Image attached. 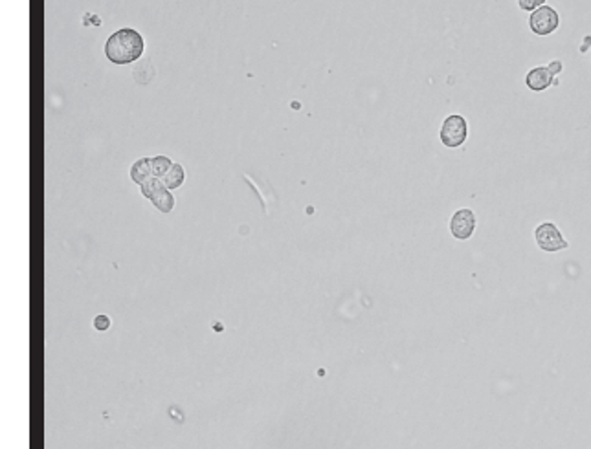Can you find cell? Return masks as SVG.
Wrapping results in <instances>:
<instances>
[{"label": "cell", "instance_id": "8", "mask_svg": "<svg viewBox=\"0 0 591 449\" xmlns=\"http://www.w3.org/2000/svg\"><path fill=\"white\" fill-rule=\"evenodd\" d=\"M164 184H166V187L169 191L173 189H178V187L186 182V169L180 165V163H173V167L169 169V172H167L164 178Z\"/></svg>", "mask_w": 591, "mask_h": 449}, {"label": "cell", "instance_id": "12", "mask_svg": "<svg viewBox=\"0 0 591 449\" xmlns=\"http://www.w3.org/2000/svg\"><path fill=\"white\" fill-rule=\"evenodd\" d=\"M92 325H94V328H96V330H99V332H107L108 328L113 327V319L108 318L107 314H99V316H96V318H94Z\"/></svg>", "mask_w": 591, "mask_h": 449}, {"label": "cell", "instance_id": "4", "mask_svg": "<svg viewBox=\"0 0 591 449\" xmlns=\"http://www.w3.org/2000/svg\"><path fill=\"white\" fill-rule=\"evenodd\" d=\"M534 237H536L538 246H540L543 251H558V249L567 248V242L564 240L560 231L557 230V226L551 224V222L538 226L536 231H534Z\"/></svg>", "mask_w": 591, "mask_h": 449}, {"label": "cell", "instance_id": "13", "mask_svg": "<svg viewBox=\"0 0 591 449\" xmlns=\"http://www.w3.org/2000/svg\"><path fill=\"white\" fill-rule=\"evenodd\" d=\"M543 2H546V0H518L520 8H522V10H527V11L538 10V8H540Z\"/></svg>", "mask_w": 591, "mask_h": 449}, {"label": "cell", "instance_id": "1", "mask_svg": "<svg viewBox=\"0 0 591 449\" xmlns=\"http://www.w3.org/2000/svg\"><path fill=\"white\" fill-rule=\"evenodd\" d=\"M145 43L140 31L123 28L114 31L105 43V55L114 64H131L142 57Z\"/></svg>", "mask_w": 591, "mask_h": 449}, {"label": "cell", "instance_id": "2", "mask_svg": "<svg viewBox=\"0 0 591 449\" xmlns=\"http://www.w3.org/2000/svg\"><path fill=\"white\" fill-rule=\"evenodd\" d=\"M467 140V122L463 116H448L441 128V142L446 147H460Z\"/></svg>", "mask_w": 591, "mask_h": 449}, {"label": "cell", "instance_id": "5", "mask_svg": "<svg viewBox=\"0 0 591 449\" xmlns=\"http://www.w3.org/2000/svg\"><path fill=\"white\" fill-rule=\"evenodd\" d=\"M450 230H452V235L455 239H469L476 230V215L470 209H460L452 216Z\"/></svg>", "mask_w": 591, "mask_h": 449}, {"label": "cell", "instance_id": "9", "mask_svg": "<svg viewBox=\"0 0 591 449\" xmlns=\"http://www.w3.org/2000/svg\"><path fill=\"white\" fill-rule=\"evenodd\" d=\"M151 202H152V205L160 211V213H166V215L175 209V196H173V193L167 189V187L164 191H160V193H158Z\"/></svg>", "mask_w": 591, "mask_h": 449}, {"label": "cell", "instance_id": "7", "mask_svg": "<svg viewBox=\"0 0 591 449\" xmlns=\"http://www.w3.org/2000/svg\"><path fill=\"white\" fill-rule=\"evenodd\" d=\"M149 178H152L151 158H140L138 161H134L131 167V180L138 186H142Z\"/></svg>", "mask_w": 591, "mask_h": 449}, {"label": "cell", "instance_id": "6", "mask_svg": "<svg viewBox=\"0 0 591 449\" xmlns=\"http://www.w3.org/2000/svg\"><path fill=\"white\" fill-rule=\"evenodd\" d=\"M553 72L555 70H549L546 66H540V68H534L527 73V87L534 92H540V90H546L549 84L553 83Z\"/></svg>", "mask_w": 591, "mask_h": 449}, {"label": "cell", "instance_id": "11", "mask_svg": "<svg viewBox=\"0 0 591 449\" xmlns=\"http://www.w3.org/2000/svg\"><path fill=\"white\" fill-rule=\"evenodd\" d=\"M173 167V161L169 160L167 156H152L151 158V169H152V176H157V178H164V176L169 172V169Z\"/></svg>", "mask_w": 591, "mask_h": 449}, {"label": "cell", "instance_id": "10", "mask_svg": "<svg viewBox=\"0 0 591 449\" xmlns=\"http://www.w3.org/2000/svg\"><path fill=\"white\" fill-rule=\"evenodd\" d=\"M140 189H142V195L145 196V198L152 200V198H155V196H157L160 191L166 189V184H164V180H162V178L152 176V178H149L145 184H142V186H140Z\"/></svg>", "mask_w": 591, "mask_h": 449}, {"label": "cell", "instance_id": "3", "mask_svg": "<svg viewBox=\"0 0 591 449\" xmlns=\"http://www.w3.org/2000/svg\"><path fill=\"white\" fill-rule=\"evenodd\" d=\"M531 29L538 35H549L558 28V13L549 6H540L531 13L529 19Z\"/></svg>", "mask_w": 591, "mask_h": 449}]
</instances>
